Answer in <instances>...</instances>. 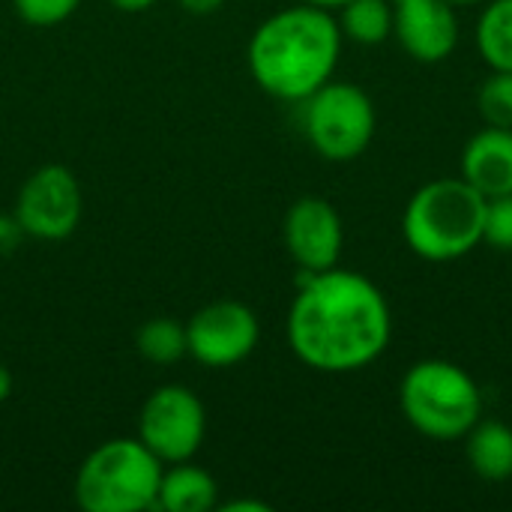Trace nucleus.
Listing matches in <instances>:
<instances>
[{
  "label": "nucleus",
  "instance_id": "nucleus-16",
  "mask_svg": "<svg viewBox=\"0 0 512 512\" xmlns=\"http://www.w3.org/2000/svg\"><path fill=\"white\" fill-rule=\"evenodd\" d=\"M339 12V30L357 45H381L393 36L396 6L390 0H348Z\"/></svg>",
  "mask_w": 512,
  "mask_h": 512
},
{
  "label": "nucleus",
  "instance_id": "nucleus-1",
  "mask_svg": "<svg viewBox=\"0 0 512 512\" xmlns=\"http://www.w3.org/2000/svg\"><path fill=\"white\" fill-rule=\"evenodd\" d=\"M285 336L303 366L348 375L372 366L387 351L393 312L384 291L357 270H300Z\"/></svg>",
  "mask_w": 512,
  "mask_h": 512
},
{
  "label": "nucleus",
  "instance_id": "nucleus-22",
  "mask_svg": "<svg viewBox=\"0 0 512 512\" xmlns=\"http://www.w3.org/2000/svg\"><path fill=\"white\" fill-rule=\"evenodd\" d=\"M177 3H180V9H186L189 15H213V12L222 9L225 0H177Z\"/></svg>",
  "mask_w": 512,
  "mask_h": 512
},
{
  "label": "nucleus",
  "instance_id": "nucleus-28",
  "mask_svg": "<svg viewBox=\"0 0 512 512\" xmlns=\"http://www.w3.org/2000/svg\"><path fill=\"white\" fill-rule=\"evenodd\" d=\"M390 3H393V6H396V3H402V0H390Z\"/></svg>",
  "mask_w": 512,
  "mask_h": 512
},
{
  "label": "nucleus",
  "instance_id": "nucleus-15",
  "mask_svg": "<svg viewBox=\"0 0 512 512\" xmlns=\"http://www.w3.org/2000/svg\"><path fill=\"white\" fill-rule=\"evenodd\" d=\"M477 51L492 72H512V0H492L477 18Z\"/></svg>",
  "mask_w": 512,
  "mask_h": 512
},
{
  "label": "nucleus",
  "instance_id": "nucleus-9",
  "mask_svg": "<svg viewBox=\"0 0 512 512\" xmlns=\"http://www.w3.org/2000/svg\"><path fill=\"white\" fill-rule=\"evenodd\" d=\"M261 339L258 315L240 300H213L186 324V354L207 369L243 363Z\"/></svg>",
  "mask_w": 512,
  "mask_h": 512
},
{
  "label": "nucleus",
  "instance_id": "nucleus-4",
  "mask_svg": "<svg viewBox=\"0 0 512 512\" xmlns=\"http://www.w3.org/2000/svg\"><path fill=\"white\" fill-rule=\"evenodd\" d=\"M162 462L141 438H111L90 450L75 474V504L84 512L156 510Z\"/></svg>",
  "mask_w": 512,
  "mask_h": 512
},
{
  "label": "nucleus",
  "instance_id": "nucleus-7",
  "mask_svg": "<svg viewBox=\"0 0 512 512\" xmlns=\"http://www.w3.org/2000/svg\"><path fill=\"white\" fill-rule=\"evenodd\" d=\"M204 435L207 411L189 387L162 384L144 399L138 414V438L162 465L195 459L204 447Z\"/></svg>",
  "mask_w": 512,
  "mask_h": 512
},
{
  "label": "nucleus",
  "instance_id": "nucleus-23",
  "mask_svg": "<svg viewBox=\"0 0 512 512\" xmlns=\"http://www.w3.org/2000/svg\"><path fill=\"white\" fill-rule=\"evenodd\" d=\"M222 512H270V504L264 501H228V504H219Z\"/></svg>",
  "mask_w": 512,
  "mask_h": 512
},
{
  "label": "nucleus",
  "instance_id": "nucleus-25",
  "mask_svg": "<svg viewBox=\"0 0 512 512\" xmlns=\"http://www.w3.org/2000/svg\"><path fill=\"white\" fill-rule=\"evenodd\" d=\"M12 372L6 369V366H0V402H6L9 396H12Z\"/></svg>",
  "mask_w": 512,
  "mask_h": 512
},
{
  "label": "nucleus",
  "instance_id": "nucleus-6",
  "mask_svg": "<svg viewBox=\"0 0 512 512\" xmlns=\"http://www.w3.org/2000/svg\"><path fill=\"white\" fill-rule=\"evenodd\" d=\"M303 135L327 162L363 156L375 138L378 114L372 96L348 81H327L303 102Z\"/></svg>",
  "mask_w": 512,
  "mask_h": 512
},
{
  "label": "nucleus",
  "instance_id": "nucleus-27",
  "mask_svg": "<svg viewBox=\"0 0 512 512\" xmlns=\"http://www.w3.org/2000/svg\"><path fill=\"white\" fill-rule=\"evenodd\" d=\"M453 6H471V3H483V0H450Z\"/></svg>",
  "mask_w": 512,
  "mask_h": 512
},
{
  "label": "nucleus",
  "instance_id": "nucleus-11",
  "mask_svg": "<svg viewBox=\"0 0 512 512\" xmlns=\"http://www.w3.org/2000/svg\"><path fill=\"white\" fill-rule=\"evenodd\" d=\"M393 36L417 63H441L459 45V18L450 0H402L396 3Z\"/></svg>",
  "mask_w": 512,
  "mask_h": 512
},
{
  "label": "nucleus",
  "instance_id": "nucleus-10",
  "mask_svg": "<svg viewBox=\"0 0 512 512\" xmlns=\"http://www.w3.org/2000/svg\"><path fill=\"white\" fill-rule=\"evenodd\" d=\"M282 237L297 270L321 273L339 264L345 246V225L339 210L327 198L303 195L288 207Z\"/></svg>",
  "mask_w": 512,
  "mask_h": 512
},
{
  "label": "nucleus",
  "instance_id": "nucleus-14",
  "mask_svg": "<svg viewBox=\"0 0 512 512\" xmlns=\"http://www.w3.org/2000/svg\"><path fill=\"white\" fill-rule=\"evenodd\" d=\"M468 465L486 483H504L512 477V429L501 420H483L465 435Z\"/></svg>",
  "mask_w": 512,
  "mask_h": 512
},
{
  "label": "nucleus",
  "instance_id": "nucleus-21",
  "mask_svg": "<svg viewBox=\"0 0 512 512\" xmlns=\"http://www.w3.org/2000/svg\"><path fill=\"white\" fill-rule=\"evenodd\" d=\"M21 237H24V231L15 216H0V258L12 255L18 249Z\"/></svg>",
  "mask_w": 512,
  "mask_h": 512
},
{
  "label": "nucleus",
  "instance_id": "nucleus-20",
  "mask_svg": "<svg viewBox=\"0 0 512 512\" xmlns=\"http://www.w3.org/2000/svg\"><path fill=\"white\" fill-rule=\"evenodd\" d=\"M81 0H12V9L21 21L33 27H54L75 15Z\"/></svg>",
  "mask_w": 512,
  "mask_h": 512
},
{
  "label": "nucleus",
  "instance_id": "nucleus-3",
  "mask_svg": "<svg viewBox=\"0 0 512 512\" xmlns=\"http://www.w3.org/2000/svg\"><path fill=\"white\" fill-rule=\"evenodd\" d=\"M486 198L465 177L423 183L405 204L402 237L408 249L432 264L471 255L483 243Z\"/></svg>",
  "mask_w": 512,
  "mask_h": 512
},
{
  "label": "nucleus",
  "instance_id": "nucleus-19",
  "mask_svg": "<svg viewBox=\"0 0 512 512\" xmlns=\"http://www.w3.org/2000/svg\"><path fill=\"white\" fill-rule=\"evenodd\" d=\"M483 243H489L498 252H512V192L486 201Z\"/></svg>",
  "mask_w": 512,
  "mask_h": 512
},
{
  "label": "nucleus",
  "instance_id": "nucleus-2",
  "mask_svg": "<svg viewBox=\"0 0 512 512\" xmlns=\"http://www.w3.org/2000/svg\"><path fill=\"white\" fill-rule=\"evenodd\" d=\"M342 42L333 12L309 3L285 6L264 18L249 39L252 81L267 96L300 105L333 78Z\"/></svg>",
  "mask_w": 512,
  "mask_h": 512
},
{
  "label": "nucleus",
  "instance_id": "nucleus-26",
  "mask_svg": "<svg viewBox=\"0 0 512 512\" xmlns=\"http://www.w3.org/2000/svg\"><path fill=\"white\" fill-rule=\"evenodd\" d=\"M300 3H309V6H318V9H327V12H333V9H342L348 0H300Z\"/></svg>",
  "mask_w": 512,
  "mask_h": 512
},
{
  "label": "nucleus",
  "instance_id": "nucleus-12",
  "mask_svg": "<svg viewBox=\"0 0 512 512\" xmlns=\"http://www.w3.org/2000/svg\"><path fill=\"white\" fill-rule=\"evenodd\" d=\"M465 177L486 201L512 192V129L486 126L468 138L459 162Z\"/></svg>",
  "mask_w": 512,
  "mask_h": 512
},
{
  "label": "nucleus",
  "instance_id": "nucleus-13",
  "mask_svg": "<svg viewBox=\"0 0 512 512\" xmlns=\"http://www.w3.org/2000/svg\"><path fill=\"white\" fill-rule=\"evenodd\" d=\"M219 507V483L210 471L189 462L162 468L156 510L165 512H207Z\"/></svg>",
  "mask_w": 512,
  "mask_h": 512
},
{
  "label": "nucleus",
  "instance_id": "nucleus-8",
  "mask_svg": "<svg viewBox=\"0 0 512 512\" xmlns=\"http://www.w3.org/2000/svg\"><path fill=\"white\" fill-rule=\"evenodd\" d=\"M84 213V195L78 177L66 165L36 168L18 189L12 216L18 219L24 237L33 240H66Z\"/></svg>",
  "mask_w": 512,
  "mask_h": 512
},
{
  "label": "nucleus",
  "instance_id": "nucleus-5",
  "mask_svg": "<svg viewBox=\"0 0 512 512\" xmlns=\"http://www.w3.org/2000/svg\"><path fill=\"white\" fill-rule=\"evenodd\" d=\"M399 405L411 429L432 441H462L483 417L477 381L450 360L414 363L402 378Z\"/></svg>",
  "mask_w": 512,
  "mask_h": 512
},
{
  "label": "nucleus",
  "instance_id": "nucleus-17",
  "mask_svg": "<svg viewBox=\"0 0 512 512\" xmlns=\"http://www.w3.org/2000/svg\"><path fill=\"white\" fill-rule=\"evenodd\" d=\"M138 354L153 366H171L186 357V324L177 318H150L135 333Z\"/></svg>",
  "mask_w": 512,
  "mask_h": 512
},
{
  "label": "nucleus",
  "instance_id": "nucleus-18",
  "mask_svg": "<svg viewBox=\"0 0 512 512\" xmlns=\"http://www.w3.org/2000/svg\"><path fill=\"white\" fill-rule=\"evenodd\" d=\"M477 105L486 126L512 129V72H492L480 84Z\"/></svg>",
  "mask_w": 512,
  "mask_h": 512
},
{
  "label": "nucleus",
  "instance_id": "nucleus-24",
  "mask_svg": "<svg viewBox=\"0 0 512 512\" xmlns=\"http://www.w3.org/2000/svg\"><path fill=\"white\" fill-rule=\"evenodd\" d=\"M114 9H120V12H144V9H150L156 0H108Z\"/></svg>",
  "mask_w": 512,
  "mask_h": 512
}]
</instances>
